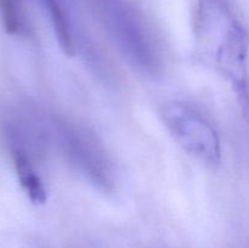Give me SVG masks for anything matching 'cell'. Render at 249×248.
Returning <instances> with one entry per match:
<instances>
[{
	"label": "cell",
	"instance_id": "6da1fadb",
	"mask_svg": "<svg viewBox=\"0 0 249 248\" xmlns=\"http://www.w3.org/2000/svg\"><path fill=\"white\" fill-rule=\"evenodd\" d=\"M196 36L211 55L216 70L233 88L243 116L249 121L247 33L225 9L209 10L197 17Z\"/></svg>",
	"mask_w": 249,
	"mask_h": 248
},
{
	"label": "cell",
	"instance_id": "7a4b0ae2",
	"mask_svg": "<svg viewBox=\"0 0 249 248\" xmlns=\"http://www.w3.org/2000/svg\"><path fill=\"white\" fill-rule=\"evenodd\" d=\"M160 117L173 140L185 152L206 164L220 163V136L198 108L186 102L170 101L160 107Z\"/></svg>",
	"mask_w": 249,
	"mask_h": 248
},
{
	"label": "cell",
	"instance_id": "3957f363",
	"mask_svg": "<svg viewBox=\"0 0 249 248\" xmlns=\"http://www.w3.org/2000/svg\"><path fill=\"white\" fill-rule=\"evenodd\" d=\"M12 160L21 187L26 192L27 197L34 204H44L46 202V189L43 180L34 167L31 159L21 148L12 150Z\"/></svg>",
	"mask_w": 249,
	"mask_h": 248
},
{
	"label": "cell",
	"instance_id": "277c9868",
	"mask_svg": "<svg viewBox=\"0 0 249 248\" xmlns=\"http://www.w3.org/2000/svg\"><path fill=\"white\" fill-rule=\"evenodd\" d=\"M0 9H1L2 22L7 33L18 34L22 29L18 0H0Z\"/></svg>",
	"mask_w": 249,
	"mask_h": 248
}]
</instances>
